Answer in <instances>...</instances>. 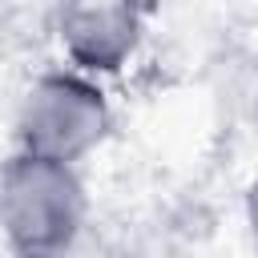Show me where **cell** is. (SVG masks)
Wrapping results in <instances>:
<instances>
[{
  "label": "cell",
  "mask_w": 258,
  "mask_h": 258,
  "mask_svg": "<svg viewBox=\"0 0 258 258\" xmlns=\"http://www.w3.org/2000/svg\"><path fill=\"white\" fill-rule=\"evenodd\" d=\"M56 258H101V254H97V246H93V242H89V234H85V238H81V242H77L73 250L56 254Z\"/></svg>",
  "instance_id": "5b68a950"
},
{
  "label": "cell",
  "mask_w": 258,
  "mask_h": 258,
  "mask_svg": "<svg viewBox=\"0 0 258 258\" xmlns=\"http://www.w3.org/2000/svg\"><path fill=\"white\" fill-rule=\"evenodd\" d=\"M133 4H137V8H141V12H149V8H153V4H157V0H133Z\"/></svg>",
  "instance_id": "8992f818"
},
{
  "label": "cell",
  "mask_w": 258,
  "mask_h": 258,
  "mask_svg": "<svg viewBox=\"0 0 258 258\" xmlns=\"http://www.w3.org/2000/svg\"><path fill=\"white\" fill-rule=\"evenodd\" d=\"M246 230H250V242H254V250H258V177H254L250 189H246Z\"/></svg>",
  "instance_id": "277c9868"
},
{
  "label": "cell",
  "mask_w": 258,
  "mask_h": 258,
  "mask_svg": "<svg viewBox=\"0 0 258 258\" xmlns=\"http://www.w3.org/2000/svg\"><path fill=\"white\" fill-rule=\"evenodd\" d=\"M145 12L133 0H64L56 12V40L69 69L85 77L121 73L141 44Z\"/></svg>",
  "instance_id": "3957f363"
},
{
  "label": "cell",
  "mask_w": 258,
  "mask_h": 258,
  "mask_svg": "<svg viewBox=\"0 0 258 258\" xmlns=\"http://www.w3.org/2000/svg\"><path fill=\"white\" fill-rule=\"evenodd\" d=\"M89 234V194L77 165L12 153L0 165V238L12 258H56Z\"/></svg>",
  "instance_id": "6da1fadb"
},
{
  "label": "cell",
  "mask_w": 258,
  "mask_h": 258,
  "mask_svg": "<svg viewBox=\"0 0 258 258\" xmlns=\"http://www.w3.org/2000/svg\"><path fill=\"white\" fill-rule=\"evenodd\" d=\"M109 129L113 109L105 89L69 64L40 73L16 109V149L60 165H81L109 137Z\"/></svg>",
  "instance_id": "7a4b0ae2"
}]
</instances>
